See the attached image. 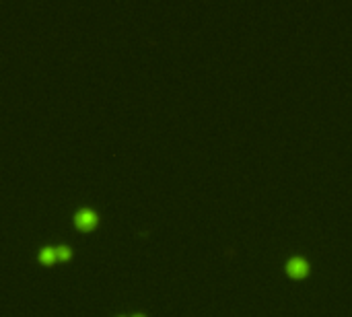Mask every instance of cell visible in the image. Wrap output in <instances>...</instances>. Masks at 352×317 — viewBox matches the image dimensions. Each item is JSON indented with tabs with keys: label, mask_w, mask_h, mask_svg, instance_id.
<instances>
[{
	"label": "cell",
	"mask_w": 352,
	"mask_h": 317,
	"mask_svg": "<svg viewBox=\"0 0 352 317\" xmlns=\"http://www.w3.org/2000/svg\"><path fill=\"white\" fill-rule=\"evenodd\" d=\"M305 270H307V264H305L303 258H291L289 260V272L291 274L301 276V274H305Z\"/></svg>",
	"instance_id": "6da1fadb"
},
{
	"label": "cell",
	"mask_w": 352,
	"mask_h": 317,
	"mask_svg": "<svg viewBox=\"0 0 352 317\" xmlns=\"http://www.w3.org/2000/svg\"><path fill=\"white\" fill-rule=\"evenodd\" d=\"M93 220H95V214H93V210H89V208H80V210L76 212V222H78L80 226H91Z\"/></svg>",
	"instance_id": "7a4b0ae2"
},
{
	"label": "cell",
	"mask_w": 352,
	"mask_h": 317,
	"mask_svg": "<svg viewBox=\"0 0 352 317\" xmlns=\"http://www.w3.org/2000/svg\"><path fill=\"white\" fill-rule=\"evenodd\" d=\"M54 256H56V249L54 247H43L41 252H39V260L41 262H52Z\"/></svg>",
	"instance_id": "3957f363"
},
{
	"label": "cell",
	"mask_w": 352,
	"mask_h": 317,
	"mask_svg": "<svg viewBox=\"0 0 352 317\" xmlns=\"http://www.w3.org/2000/svg\"><path fill=\"white\" fill-rule=\"evenodd\" d=\"M54 249H56V256L58 258H66V256H68V247H66V245H58Z\"/></svg>",
	"instance_id": "277c9868"
},
{
	"label": "cell",
	"mask_w": 352,
	"mask_h": 317,
	"mask_svg": "<svg viewBox=\"0 0 352 317\" xmlns=\"http://www.w3.org/2000/svg\"><path fill=\"white\" fill-rule=\"evenodd\" d=\"M134 317H142V315H134Z\"/></svg>",
	"instance_id": "5b68a950"
}]
</instances>
